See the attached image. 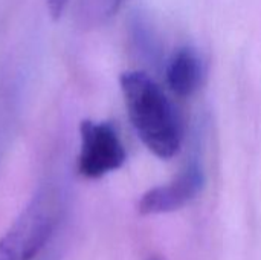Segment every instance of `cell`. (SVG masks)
<instances>
[{
	"mask_svg": "<svg viewBox=\"0 0 261 260\" xmlns=\"http://www.w3.org/2000/svg\"><path fill=\"white\" fill-rule=\"evenodd\" d=\"M119 84L130 123L142 144L161 159L176 156L184 143V126L162 87L144 70L124 72Z\"/></svg>",
	"mask_w": 261,
	"mask_h": 260,
	"instance_id": "6da1fadb",
	"label": "cell"
},
{
	"mask_svg": "<svg viewBox=\"0 0 261 260\" xmlns=\"http://www.w3.org/2000/svg\"><path fill=\"white\" fill-rule=\"evenodd\" d=\"M63 211L61 192L43 185L0 238V260H35L57 231Z\"/></svg>",
	"mask_w": 261,
	"mask_h": 260,
	"instance_id": "7a4b0ae2",
	"label": "cell"
},
{
	"mask_svg": "<svg viewBox=\"0 0 261 260\" xmlns=\"http://www.w3.org/2000/svg\"><path fill=\"white\" fill-rule=\"evenodd\" d=\"M125 159V147L110 123L84 120L80 124V153L76 169L83 178H104L121 169Z\"/></svg>",
	"mask_w": 261,
	"mask_h": 260,
	"instance_id": "3957f363",
	"label": "cell"
},
{
	"mask_svg": "<svg viewBox=\"0 0 261 260\" xmlns=\"http://www.w3.org/2000/svg\"><path fill=\"white\" fill-rule=\"evenodd\" d=\"M205 184L203 161L199 155H194L187 159L185 166L171 181L145 192L138 202V211L144 216L177 211L193 202L202 193Z\"/></svg>",
	"mask_w": 261,
	"mask_h": 260,
	"instance_id": "277c9868",
	"label": "cell"
},
{
	"mask_svg": "<svg viewBox=\"0 0 261 260\" xmlns=\"http://www.w3.org/2000/svg\"><path fill=\"white\" fill-rule=\"evenodd\" d=\"M205 77V63L197 49L191 46L179 48L173 52L165 66V78L170 90L180 97L188 98L194 95Z\"/></svg>",
	"mask_w": 261,
	"mask_h": 260,
	"instance_id": "5b68a950",
	"label": "cell"
},
{
	"mask_svg": "<svg viewBox=\"0 0 261 260\" xmlns=\"http://www.w3.org/2000/svg\"><path fill=\"white\" fill-rule=\"evenodd\" d=\"M128 35L133 51L147 64L158 67L162 63V41L153 21L144 12H135L128 21Z\"/></svg>",
	"mask_w": 261,
	"mask_h": 260,
	"instance_id": "8992f818",
	"label": "cell"
},
{
	"mask_svg": "<svg viewBox=\"0 0 261 260\" xmlns=\"http://www.w3.org/2000/svg\"><path fill=\"white\" fill-rule=\"evenodd\" d=\"M125 0H76V12L83 23L99 25L110 18Z\"/></svg>",
	"mask_w": 261,
	"mask_h": 260,
	"instance_id": "52a82bcc",
	"label": "cell"
},
{
	"mask_svg": "<svg viewBox=\"0 0 261 260\" xmlns=\"http://www.w3.org/2000/svg\"><path fill=\"white\" fill-rule=\"evenodd\" d=\"M69 2L70 0H46V5H47V9H49V14L54 20H58L66 8L69 6Z\"/></svg>",
	"mask_w": 261,
	"mask_h": 260,
	"instance_id": "ba28073f",
	"label": "cell"
},
{
	"mask_svg": "<svg viewBox=\"0 0 261 260\" xmlns=\"http://www.w3.org/2000/svg\"><path fill=\"white\" fill-rule=\"evenodd\" d=\"M147 260H164L161 256H151V257H148Z\"/></svg>",
	"mask_w": 261,
	"mask_h": 260,
	"instance_id": "9c48e42d",
	"label": "cell"
},
{
	"mask_svg": "<svg viewBox=\"0 0 261 260\" xmlns=\"http://www.w3.org/2000/svg\"><path fill=\"white\" fill-rule=\"evenodd\" d=\"M41 260H49V259H47V257H43V259H41Z\"/></svg>",
	"mask_w": 261,
	"mask_h": 260,
	"instance_id": "30bf717a",
	"label": "cell"
}]
</instances>
